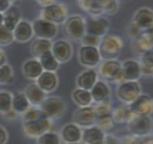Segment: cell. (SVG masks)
<instances>
[{"mask_svg": "<svg viewBox=\"0 0 153 144\" xmlns=\"http://www.w3.org/2000/svg\"><path fill=\"white\" fill-rule=\"evenodd\" d=\"M100 6L102 9L103 13L113 14L117 12L119 9V2L114 0H99Z\"/></svg>", "mask_w": 153, "mask_h": 144, "instance_id": "37", "label": "cell"}, {"mask_svg": "<svg viewBox=\"0 0 153 144\" xmlns=\"http://www.w3.org/2000/svg\"><path fill=\"white\" fill-rule=\"evenodd\" d=\"M105 137V133L95 125L83 130L81 141L85 144H103Z\"/></svg>", "mask_w": 153, "mask_h": 144, "instance_id": "17", "label": "cell"}, {"mask_svg": "<svg viewBox=\"0 0 153 144\" xmlns=\"http://www.w3.org/2000/svg\"><path fill=\"white\" fill-rule=\"evenodd\" d=\"M99 72L105 81L111 82L123 81L122 64L116 60L104 61L99 67Z\"/></svg>", "mask_w": 153, "mask_h": 144, "instance_id": "7", "label": "cell"}, {"mask_svg": "<svg viewBox=\"0 0 153 144\" xmlns=\"http://www.w3.org/2000/svg\"><path fill=\"white\" fill-rule=\"evenodd\" d=\"M14 40L13 32L9 31L3 25L0 26V46H7Z\"/></svg>", "mask_w": 153, "mask_h": 144, "instance_id": "40", "label": "cell"}, {"mask_svg": "<svg viewBox=\"0 0 153 144\" xmlns=\"http://www.w3.org/2000/svg\"><path fill=\"white\" fill-rule=\"evenodd\" d=\"M72 98L75 103L80 107L90 106L92 102L90 91L81 88H76L74 90L72 93Z\"/></svg>", "mask_w": 153, "mask_h": 144, "instance_id": "29", "label": "cell"}, {"mask_svg": "<svg viewBox=\"0 0 153 144\" xmlns=\"http://www.w3.org/2000/svg\"><path fill=\"white\" fill-rule=\"evenodd\" d=\"M39 107L42 116L51 121L62 117L65 112L66 105L65 101L59 97L51 96L44 99Z\"/></svg>", "mask_w": 153, "mask_h": 144, "instance_id": "2", "label": "cell"}, {"mask_svg": "<svg viewBox=\"0 0 153 144\" xmlns=\"http://www.w3.org/2000/svg\"><path fill=\"white\" fill-rule=\"evenodd\" d=\"M30 106L29 101L24 94H18L15 95L12 100V109L17 114H23Z\"/></svg>", "mask_w": 153, "mask_h": 144, "instance_id": "33", "label": "cell"}, {"mask_svg": "<svg viewBox=\"0 0 153 144\" xmlns=\"http://www.w3.org/2000/svg\"><path fill=\"white\" fill-rule=\"evenodd\" d=\"M103 144H120V142L115 136L110 134H105Z\"/></svg>", "mask_w": 153, "mask_h": 144, "instance_id": "45", "label": "cell"}, {"mask_svg": "<svg viewBox=\"0 0 153 144\" xmlns=\"http://www.w3.org/2000/svg\"><path fill=\"white\" fill-rule=\"evenodd\" d=\"M97 72L94 69H88L80 74L76 79L78 88L90 91L91 88L97 81Z\"/></svg>", "mask_w": 153, "mask_h": 144, "instance_id": "22", "label": "cell"}, {"mask_svg": "<svg viewBox=\"0 0 153 144\" xmlns=\"http://www.w3.org/2000/svg\"><path fill=\"white\" fill-rule=\"evenodd\" d=\"M79 7L82 10L88 13L89 14H92L93 16H99V15L103 14L102 9L100 4H99V0H82V1H79Z\"/></svg>", "mask_w": 153, "mask_h": 144, "instance_id": "32", "label": "cell"}, {"mask_svg": "<svg viewBox=\"0 0 153 144\" xmlns=\"http://www.w3.org/2000/svg\"><path fill=\"white\" fill-rule=\"evenodd\" d=\"M10 7V1L0 0V13H5Z\"/></svg>", "mask_w": 153, "mask_h": 144, "instance_id": "48", "label": "cell"}, {"mask_svg": "<svg viewBox=\"0 0 153 144\" xmlns=\"http://www.w3.org/2000/svg\"><path fill=\"white\" fill-rule=\"evenodd\" d=\"M24 95L29 101L30 106H39L45 99V93L36 83H30L25 88Z\"/></svg>", "mask_w": 153, "mask_h": 144, "instance_id": "20", "label": "cell"}, {"mask_svg": "<svg viewBox=\"0 0 153 144\" xmlns=\"http://www.w3.org/2000/svg\"><path fill=\"white\" fill-rule=\"evenodd\" d=\"M111 115L115 123L118 124H123L124 122L127 123L132 117L135 116V115L129 109V108L126 106L115 107L113 110H112Z\"/></svg>", "mask_w": 153, "mask_h": 144, "instance_id": "27", "label": "cell"}, {"mask_svg": "<svg viewBox=\"0 0 153 144\" xmlns=\"http://www.w3.org/2000/svg\"><path fill=\"white\" fill-rule=\"evenodd\" d=\"M152 29L143 30L133 43V51L137 55L141 57L148 51H152L153 43Z\"/></svg>", "mask_w": 153, "mask_h": 144, "instance_id": "15", "label": "cell"}, {"mask_svg": "<svg viewBox=\"0 0 153 144\" xmlns=\"http://www.w3.org/2000/svg\"><path fill=\"white\" fill-rule=\"evenodd\" d=\"M63 33L65 37L72 40H81L85 34V20L78 15L67 17L63 23Z\"/></svg>", "mask_w": 153, "mask_h": 144, "instance_id": "3", "label": "cell"}, {"mask_svg": "<svg viewBox=\"0 0 153 144\" xmlns=\"http://www.w3.org/2000/svg\"><path fill=\"white\" fill-rule=\"evenodd\" d=\"M89 91L92 101L99 103L108 99L110 94L109 87L103 81H97Z\"/></svg>", "mask_w": 153, "mask_h": 144, "instance_id": "26", "label": "cell"}, {"mask_svg": "<svg viewBox=\"0 0 153 144\" xmlns=\"http://www.w3.org/2000/svg\"><path fill=\"white\" fill-rule=\"evenodd\" d=\"M8 140V133L5 128L0 126V144H6Z\"/></svg>", "mask_w": 153, "mask_h": 144, "instance_id": "47", "label": "cell"}, {"mask_svg": "<svg viewBox=\"0 0 153 144\" xmlns=\"http://www.w3.org/2000/svg\"><path fill=\"white\" fill-rule=\"evenodd\" d=\"M22 115V121L23 122H31V121L36 120V119H39V117H41V111L39 106H29L28 109Z\"/></svg>", "mask_w": 153, "mask_h": 144, "instance_id": "36", "label": "cell"}, {"mask_svg": "<svg viewBox=\"0 0 153 144\" xmlns=\"http://www.w3.org/2000/svg\"><path fill=\"white\" fill-rule=\"evenodd\" d=\"M38 3L41 4L42 6H43V7H46V6H49L51 4H52L54 2V1H38Z\"/></svg>", "mask_w": 153, "mask_h": 144, "instance_id": "50", "label": "cell"}, {"mask_svg": "<svg viewBox=\"0 0 153 144\" xmlns=\"http://www.w3.org/2000/svg\"><path fill=\"white\" fill-rule=\"evenodd\" d=\"M127 129L130 135L137 137H144L151 134L152 125L149 116L135 115L127 122Z\"/></svg>", "mask_w": 153, "mask_h": 144, "instance_id": "4", "label": "cell"}, {"mask_svg": "<svg viewBox=\"0 0 153 144\" xmlns=\"http://www.w3.org/2000/svg\"><path fill=\"white\" fill-rule=\"evenodd\" d=\"M65 144H81L80 142H72V143H65Z\"/></svg>", "mask_w": 153, "mask_h": 144, "instance_id": "52", "label": "cell"}, {"mask_svg": "<svg viewBox=\"0 0 153 144\" xmlns=\"http://www.w3.org/2000/svg\"><path fill=\"white\" fill-rule=\"evenodd\" d=\"M33 34L38 39L51 40L57 34V26L42 19L35 20L32 24Z\"/></svg>", "mask_w": 153, "mask_h": 144, "instance_id": "9", "label": "cell"}, {"mask_svg": "<svg viewBox=\"0 0 153 144\" xmlns=\"http://www.w3.org/2000/svg\"><path fill=\"white\" fill-rule=\"evenodd\" d=\"M73 121L74 124L79 127L88 128L95 126L96 116L94 108L92 106L79 108L74 114Z\"/></svg>", "mask_w": 153, "mask_h": 144, "instance_id": "10", "label": "cell"}, {"mask_svg": "<svg viewBox=\"0 0 153 144\" xmlns=\"http://www.w3.org/2000/svg\"><path fill=\"white\" fill-rule=\"evenodd\" d=\"M116 94L119 100L129 105L141 95L140 84L136 81H123L117 88Z\"/></svg>", "mask_w": 153, "mask_h": 144, "instance_id": "8", "label": "cell"}, {"mask_svg": "<svg viewBox=\"0 0 153 144\" xmlns=\"http://www.w3.org/2000/svg\"><path fill=\"white\" fill-rule=\"evenodd\" d=\"M128 108L135 115L149 116L152 112V99L149 95L141 94L135 101L129 104Z\"/></svg>", "mask_w": 153, "mask_h": 144, "instance_id": "12", "label": "cell"}, {"mask_svg": "<svg viewBox=\"0 0 153 144\" xmlns=\"http://www.w3.org/2000/svg\"><path fill=\"white\" fill-rule=\"evenodd\" d=\"M109 27V23L105 18H88L85 21V34L98 37L106 35Z\"/></svg>", "mask_w": 153, "mask_h": 144, "instance_id": "11", "label": "cell"}, {"mask_svg": "<svg viewBox=\"0 0 153 144\" xmlns=\"http://www.w3.org/2000/svg\"><path fill=\"white\" fill-rule=\"evenodd\" d=\"M141 31H142V29L132 20L128 23V27L126 29V33H127L128 37H134V38H136L137 37H139Z\"/></svg>", "mask_w": 153, "mask_h": 144, "instance_id": "43", "label": "cell"}, {"mask_svg": "<svg viewBox=\"0 0 153 144\" xmlns=\"http://www.w3.org/2000/svg\"><path fill=\"white\" fill-rule=\"evenodd\" d=\"M81 42L82 46L85 47H99L101 37H95L92 35L85 34L81 39Z\"/></svg>", "mask_w": 153, "mask_h": 144, "instance_id": "41", "label": "cell"}, {"mask_svg": "<svg viewBox=\"0 0 153 144\" xmlns=\"http://www.w3.org/2000/svg\"><path fill=\"white\" fill-rule=\"evenodd\" d=\"M120 144H143L142 137H137L132 135H126L121 139Z\"/></svg>", "mask_w": 153, "mask_h": 144, "instance_id": "44", "label": "cell"}, {"mask_svg": "<svg viewBox=\"0 0 153 144\" xmlns=\"http://www.w3.org/2000/svg\"><path fill=\"white\" fill-rule=\"evenodd\" d=\"M36 83L45 93H49L54 91L57 87V76L54 72L43 71L36 79Z\"/></svg>", "mask_w": 153, "mask_h": 144, "instance_id": "19", "label": "cell"}, {"mask_svg": "<svg viewBox=\"0 0 153 144\" xmlns=\"http://www.w3.org/2000/svg\"><path fill=\"white\" fill-rule=\"evenodd\" d=\"M141 75L140 64L133 59L125 60L122 64V80L123 81H134Z\"/></svg>", "mask_w": 153, "mask_h": 144, "instance_id": "16", "label": "cell"}, {"mask_svg": "<svg viewBox=\"0 0 153 144\" xmlns=\"http://www.w3.org/2000/svg\"><path fill=\"white\" fill-rule=\"evenodd\" d=\"M12 100H13V97L11 94L7 91L0 92V112H6L12 109Z\"/></svg>", "mask_w": 153, "mask_h": 144, "instance_id": "38", "label": "cell"}, {"mask_svg": "<svg viewBox=\"0 0 153 144\" xmlns=\"http://www.w3.org/2000/svg\"><path fill=\"white\" fill-rule=\"evenodd\" d=\"M40 64L44 71H49V72H55L59 68V64L55 59L52 54L50 51H47L42 55L39 58Z\"/></svg>", "mask_w": 153, "mask_h": 144, "instance_id": "30", "label": "cell"}, {"mask_svg": "<svg viewBox=\"0 0 153 144\" xmlns=\"http://www.w3.org/2000/svg\"><path fill=\"white\" fill-rule=\"evenodd\" d=\"M51 121L41 116L36 120L23 122L22 129L25 136L29 138H38L40 136L49 132L51 127Z\"/></svg>", "mask_w": 153, "mask_h": 144, "instance_id": "6", "label": "cell"}, {"mask_svg": "<svg viewBox=\"0 0 153 144\" xmlns=\"http://www.w3.org/2000/svg\"><path fill=\"white\" fill-rule=\"evenodd\" d=\"M132 21L135 23L142 30L152 29V11L149 8H141L135 13Z\"/></svg>", "mask_w": 153, "mask_h": 144, "instance_id": "18", "label": "cell"}, {"mask_svg": "<svg viewBox=\"0 0 153 144\" xmlns=\"http://www.w3.org/2000/svg\"><path fill=\"white\" fill-rule=\"evenodd\" d=\"M123 40L119 36L106 34L102 37L98 47L100 57L105 60H115L122 52Z\"/></svg>", "mask_w": 153, "mask_h": 144, "instance_id": "1", "label": "cell"}, {"mask_svg": "<svg viewBox=\"0 0 153 144\" xmlns=\"http://www.w3.org/2000/svg\"><path fill=\"white\" fill-rule=\"evenodd\" d=\"M13 78L12 68L9 64H4L0 68V83H8Z\"/></svg>", "mask_w": 153, "mask_h": 144, "instance_id": "42", "label": "cell"}, {"mask_svg": "<svg viewBox=\"0 0 153 144\" xmlns=\"http://www.w3.org/2000/svg\"><path fill=\"white\" fill-rule=\"evenodd\" d=\"M2 115H3L4 119H6V120L13 121L16 119L18 114L15 111H13V109H10L9 111L6 112L2 113Z\"/></svg>", "mask_w": 153, "mask_h": 144, "instance_id": "46", "label": "cell"}, {"mask_svg": "<svg viewBox=\"0 0 153 144\" xmlns=\"http://www.w3.org/2000/svg\"><path fill=\"white\" fill-rule=\"evenodd\" d=\"M51 53L59 64L65 63L70 60L72 57V46L65 40H59L52 44Z\"/></svg>", "mask_w": 153, "mask_h": 144, "instance_id": "14", "label": "cell"}, {"mask_svg": "<svg viewBox=\"0 0 153 144\" xmlns=\"http://www.w3.org/2000/svg\"><path fill=\"white\" fill-rule=\"evenodd\" d=\"M112 102L109 99H107L102 102H99V105L96 108H94L95 109V113H96V120L98 119H100L102 117L106 116V115H111L112 112Z\"/></svg>", "mask_w": 153, "mask_h": 144, "instance_id": "34", "label": "cell"}, {"mask_svg": "<svg viewBox=\"0 0 153 144\" xmlns=\"http://www.w3.org/2000/svg\"><path fill=\"white\" fill-rule=\"evenodd\" d=\"M79 60L83 66L94 68L99 64L101 57L97 47L82 46L79 50Z\"/></svg>", "mask_w": 153, "mask_h": 144, "instance_id": "13", "label": "cell"}, {"mask_svg": "<svg viewBox=\"0 0 153 144\" xmlns=\"http://www.w3.org/2000/svg\"><path fill=\"white\" fill-rule=\"evenodd\" d=\"M43 71L37 59H29L22 65V73L26 78L36 80Z\"/></svg>", "mask_w": 153, "mask_h": 144, "instance_id": "25", "label": "cell"}, {"mask_svg": "<svg viewBox=\"0 0 153 144\" xmlns=\"http://www.w3.org/2000/svg\"><path fill=\"white\" fill-rule=\"evenodd\" d=\"M139 63L141 68V75L146 76H151L153 72V57L152 50L148 51L140 57Z\"/></svg>", "mask_w": 153, "mask_h": 144, "instance_id": "31", "label": "cell"}, {"mask_svg": "<svg viewBox=\"0 0 153 144\" xmlns=\"http://www.w3.org/2000/svg\"><path fill=\"white\" fill-rule=\"evenodd\" d=\"M3 26L8 30L13 32L17 24L20 22L21 12L17 6H12L3 13Z\"/></svg>", "mask_w": 153, "mask_h": 144, "instance_id": "23", "label": "cell"}, {"mask_svg": "<svg viewBox=\"0 0 153 144\" xmlns=\"http://www.w3.org/2000/svg\"><path fill=\"white\" fill-rule=\"evenodd\" d=\"M13 33L14 39L18 42H26L32 38L33 35L32 25L27 21L22 20L17 24Z\"/></svg>", "mask_w": 153, "mask_h": 144, "instance_id": "24", "label": "cell"}, {"mask_svg": "<svg viewBox=\"0 0 153 144\" xmlns=\"http://www.w3.org/2000/svg\"><path fill=\"white\" fill-rule=\"evenodd\" d=\"M82 133L80 127L74 123L65 125L62 129L60 138L65 143L80 142L82 139Z\"/></svg>", "mask_w": 153, "mask_h": 144, "instance_id": "21", "label": "cell"}, {"mask_svg": "<svg viewBox=\"0 0 153 144\" xmlns=\"http://www.w3.org/2000/svg\"><path fill=\"white\" fill-rule=\"evenodd\" d=\"M41 19L55 25L63 23L67 19V9L62 4L54 2L42 10Z\"/></svg>", "mask_w": 153, "mask_h": 144, "instance_id": "5", "label": "cell"}, {"mask_svg": "<svg viewBox=\"0 0 153 144\" xmlns=\"http://www.w3.org/2000/svg\"><path fill=\"white\" fill-rule=\"evenodd\" d=\"M115 122L111 115H106V116L102 117L100 119H98L96 120V126L99 127L103 132H107L112 130L115 126Z\"/></svg>", "mask_w": 153, "mask_h": 144, "instance_id": "39", "label": "cell"}, {"mask_svg": "<svg viewBox=\"0 0 153 144\" xmlns=\"http://www.w3.org/2000/svg\"><path fill=\"white\" fill-rule=\"evenodd\" d=\"M36 144H61V138L57 133L49 131L37 138Z\"/></svg>", "mask_w": 153, "mask_h": 144, "instance_id": "35", "label": "cell"}, {"mask_svg": "<svg viewBox=\"0 0 153 144\" xmlns=\"http://www.w3.org/2000/svg\"><path fill=\"white\" fill-rule=\"evenodd\" d=\"M52 47L51 40L37 39L31 45V53L35 59L39 60L40 57L47 51H50Z\"/></svg>", "mask_w": 153, "mask_h": 144, "instance_id": "28", "label": "cell"}, {"mask_svg": "<svg viewBox=\"0 0 153 144\" xmlns=\"http://www.w3.org/2000/svg\"><path fill=\"white\" fill-rule=\"evenodd\" d=\"M6 55H5V54H4L2 51H0V68H1L2 66H3L4 64H6Z\"/></svg>", "mask_w": 153, "mask_h": 144, "instance_id": "49", "label": "cell"}, {"mask_svg": "<svg viewBox=\"0 0 153 144\" xmlns=\"http://www.w3.org/2000/svg\"><path fill=\"white\" fill-rule=\"evenodd\" d=\"M3 25V15L2 13H0V26Z\"/></svg>", "mask_w": 153, "mask_h": 144, "instance_id": "51", "label": "cell"}]
</instances>
